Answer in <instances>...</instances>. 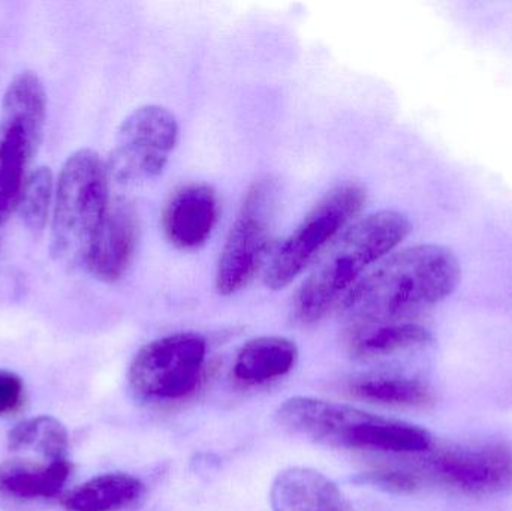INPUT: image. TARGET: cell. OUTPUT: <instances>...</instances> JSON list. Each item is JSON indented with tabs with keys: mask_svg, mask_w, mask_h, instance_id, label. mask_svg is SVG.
<instances>
[{
	"mask_svg": "<svg viewBox=\"0 0 512 511\" xmlns=\"http://www.w3.org/2000/svg\"><path fill=\"white\" fill-rule=\"evenodd\" d=\"M460 279L459 258L447 246H409L363 276L339 311L357 323L411 321L450 297Z\"/></svg>",
	"mask_w": 512,
	"mask_h": 511,
	"instance_id": "obj_1",
	"label": "cell"
},
{
	"mask_svg": "<svg viewBox=\"0 0 512 511\" xmlns=\"http://www.w3.org/2000/svg\"><path fill=\"white\" fill-rule=\"evenodd\" d=\"M411 231L408 216L396 210L372 213L343 231L298 290L292 306L294 323L313 326L339 309L363 272L390 255Z\"/></svg>",
	"mask_w": 512,
	"mask_h": 511,
	"instance_id": "obj_2",
	"label": "cell"
},
{
	"mask_svg": "<svg viewBox=\"0 0 512 511\" xmlns=\"http://www.w3.org/2000/svg\"><path fill=\"white\" fill-rule=\"evenodd\" d=\"M276 419L291 434L333 449L421 455L433 447L432 435L420 426L322 399H286Z\"/></svg>",
	"mask_w": 512,
	"mask_h": 511,
	"instance_id": "obj_3",
	"label": "cell"
},
{
	"mask_svg": "<svg viewBox=\"0 0 512 511\" xmlns=\"http://www.w3.org/2000/svg\"><path fill=\"white\" fill-rule=\"evenodd\" d=\"M108 167L95 150L81 149L66 159L54 204L51 251L57 260L84 263L110 210Z\"/></svg>",
	"mask_w": 512,
	"mask_h": 511,
	"instance_id": "obj_4",
	"label": "cell"
},
{
	"mask_svg": "<svg viewBox=\"0 0 512 511\" xmlns=\"http://www.w3.org/2000/svg\"><path fill=\"white\" fill-rule=\"evenodd\" d=\"M44 122V86L33 72H20L6 89L0 113V225L18 209Z\"/></svg>",
	"mask_w": 512,
	"mask_h": 511,
	"instance_id": "obj_5",
	"label": "cell"
},
{
	"mask_svg": "<svg viewBox=\"0 0 512 511\" xmlns=\"http://www.w3.org/2000/svg\"><path fill=\"white\" fill-rule=\"evenodd\" d=\"M366 200V188L357 182L331 189L271 254L265 267V285L273 291L283 290L313 266L361 212Z\"/></svg>",
	"mask_w": 512,
	"mask_h": 511,
	"instance_id": "obj_6",
	"label": "cell"
},
{
	"mask_svg": "<svg viewBox=\"0 0 512 511\" xmlns=\"http://www.w3.org/2000/svg\"><path fill=\"white\" fill-rule=\"evenodd\" d=\"M276 197V185L271 179L258 180L246 192L216 269V291L221 296L239 293L267 266L273 245Z\"/></svg>",
	"mask_w": 512,
	"mask_h": 511,
	"instance_id": "obj_7",
	"label": "cell"
},
{
	"mask_svg": "<svg viewBox=\"0 0 512 511\" xmlns=\"http://www.w3.org/2000/svg\"><path fill=\"white\" fill-rule=\"evenodd\" d=\"M206 354V339L198 333H174L155 339L132 360L129 386L141 401H179L200 383Z\"/></svg>",
	"mask_w": 512,
	"mask_h": 511,
	"instance_id": "obj_8",
	"label": "cell"
},
{
	"mask_svg": "<svg viewBox=\"0 0 512 511\" xmlns=\"http://www.w3.org/2000/svg\"><path fill=\"white\" fill-rule=\"evenodd\" d=\"M179 132V122L167 108H137L120 125L108 173L122 185H140L156 179L176 149Z\"/></svg>",
	"mask_w": 512,
	"mask_h": 511,
	"instance_id": "obj_9",
	"label": "cell"
},
{
	"mask_svg": "<svg viewBox=\"0 0 512 511\" xmlns=\"http://www.w3.org/2000/svg\"><path fill=\"white\" fill-rule=\"evenodd\" d=\"M424 473L444 488L471 497L512 491V449L504 443L444 450L430 456Z\"/></svg>",
	"mask_w": 512,
	"mask_h": 511,
	"instance_id": "obj_10",
	"label": "cell"
},
{
	"mask_svg": "<svg viewBox=\"0 0 512 511\" xmlns=\"http://www.w3.org/2000/svg\"><path fill=\"white\" fill-rule=\"evenodd\" d=\"M219 219V198L206 183H186L168 198L162 230L171 245L195 251L206 245Z\"/></svg>",
	"mask_w": 512,
	"mask_h": 511,
	"instance_id": "obj_11",
	"label": "cell"
},
{
	"mask_svg": "<svg viewBox=\"0 0 512 511\" xmlns=\"http://www.w3.org/2000/svg\"><path fill=\"white\" fill-rule=\"evenodd\" d=\"M138 215L128 201L111 203L84 266L102 282L119 281L128 272L138 243Z\"/></svg>",
	"mask_w": 512,
	"mask_h": 511,
	"instance_id": "obj_12",
	"label": "cell"
},
{
	"mask_svg": "<svg viewBox=\"0 0 512 511\" xmlns=\"http://www.w3.org/2000/svg\"><path fill=\"white\" fill-rule=\"evenodd\" d=\"M273 511H354L330 479L312 468L282 471L271 486Z\"/></svg>",
	"mask_w": 512,
	"mask_h": 511,
	"instance_id": "obj_13",
	"label": "cell"
},
{
	"mask_svg": "<svg viewBox=\"0 0 512 511\" xmlns=\"http://www.w3.org/2000/svg\"><path fill=\"white\" fill-rule=\"evenodd\" d=\"M432 339L429 329L415 321L355 323L348 333V347L355 357L375 359L426 347Z\"/></svg>",
	"mask_w": 512,
	"mask_h": 511,
	"instance_id": "obj_14",
	"label": "cell"
},
{
	"mask_svg": "<svg viewBox=\"0 0 512 511\" xmlns=\"http://www.w3.org/2000/svg\"><path fill=\"white\" fill-rule=\"evenodd\" d=\"M298 348L280 336H261L246 342L234 362V375L245 384L268 383L285 377L294 369Z\"/></svg>",
	"mask_w": 512,
	"mask_h": 511,
	"instance_id": "obj_15",
	"label": "cell"
},
{
	"mask_svg": "<svg viewBox=\"0 0 512 511\" xmlns=\"http://www.w3.org/2000/svg\"><path fill=\"white\" fill-rule=\"evenodd\" d=\"M69 474L71 465L65 459L51 461L50 465L6 461L0 464V497L12 500L54 498L62 491Z\"/></svg>",
	"mask_w": 512,
	"mask_h": 511,
	"instance_id": "obj_16",
	"label": "cell"
},
{
	"mask_svg": "<svg viewBox=\"0 0 512 511\" xmlns=\"http://www.w3.org/2000/svg\"><path fill=\"white\" fill-rule=\"evenodd\" d=\"M144 486L129 474H102L75 489L65 500L69 511H116L140 500Z\"/></svg>",
	"mask_w": 512,
	"mask_h": 511,
	"instance_id": "obj_17",
	"label": "cell"
},
{
	"mask_svg": "<svg viewBox=\"0 0 512 511\" xmlns=\"http://www.w3.org/2000/svg\"><path fill=\"white\" fill-rule=\"evenodd\" d=\"M348 390L361 401L388 407L426 408L435 401L432 390L421 381L391 375L357 378Z\"/></svg>",
	"mask_w": 512,
	"mask_h": 511,
	"instance_id": "obj_18",
	"label": "cell"
},
{
	"mask_svg": "<svg viewBox=\"0 0 512 511\" xmlns=\"http://www.w3.org/2000/svg\"><path fill=\"white\" fill-rule=\"evenodd\" d=\"M8 446L14 452H36L51 461H59L68 447V432L53 417H35L18 423L9 432Z\"/></svg>",
	"mask_w": 512,
	"mask_h": 511,
	"instance_id": "obj_19",
	"label": "cell"
},
{
	"mask_svg": "<svg viewBox=\"0 0 512 511\" xmlns=\"http://www.w3.org/2000/svg\"><path fill=\"white\" fill-rule=\"evenodd\" d=\"M51 200H53V173L48 167H39L24 183L20 209L24 225L33 233H41L48 221Z\"/></svg>",
	"mask_w": 512,
	"mask_h": 511,
	"instance_id": "obj_20",
	"label": "cell"
},
{
	"mask_svg": "<svg viewBox=\"0 0 512 511\" xmlns=\"http://www.w3.org/2000/svg\"><path fill=\"white\" fill-rule=\"evenodd\" d=\"M363 483L378 486V488L387 489L391 492H409L418 491L423 483V476L415 471L408 470H378L372 473L361 474L360 479Z\"/></svg>",
	"mask_w": 512,
	"mask_h": 511,
	"instance_id": "obj_21",
	"label": "cell"
},
{
	"mask_svg": "<svg viewBox=\"0 0 512 511\" xmlns=\"http://www.w3.org/2000/svg\"><path fill=\"white\" fill-rule=\"evenodd\" d=\"M23 405V380L14 372L0 371V417L18 413Z\"/></svg>",
	"mask_w": 512,
	"mask_h": 511,
	"instance_id": "obj_22",
	"label": "cell"
}]
</instances>
